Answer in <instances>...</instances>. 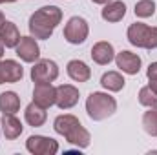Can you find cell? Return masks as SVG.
Segmentation results:
<instances>
[{"instance_id": "obj_5", "label": "cell", "mask_w": 157, "mask_h": 155, "mask_svg": "<svg viewBox=\"0 0 157 155\" xmlns=\"http://www.w3.org/2000/svg\"><path fill=\"white\" fill-rule=\"evenodd\" d=\"M88 33H90V28L82 17H71L64 28V39L70 44H82L88 39Z\"/></svg>"}, {"instance_id": "obj_20", "label": "cell", "mask_w": 157, "mask_h": 155, "mask_svg": "<svg viewBox=\"0 0 157 155\" xmlns=\"http://www.w3.org/2000/svg\"><path fill=\"white\" fill-rule=\"evenodd\" d=\"M124 77L117 73V71H108V73H104L102 78H101V84H102V88H106L108 91H121L122 88H124Z\"/></svg>"}, {"instance_id": "obj_1", "label": "cell", "mask_w": 157, "mask_h": 155, "mask_svg": "<svg viewBox=\"0 0 157 155\" xmlns=\"http://www.w3.org/2000/svg\"><path fill=\"white\" fill-rule=\"evenodd\" d=\"M62 20V11L57 6H44L39 11H35L29 18V33L31 37L40 40L49 39L55 31V28Z\"/></svg>"}, {"instance_id": "obj_4", "label": "cell", "mask_w": 157, "mask_h": 155, "mask_svg": "<svg viewBox=\"0 0 157 155\" xmlns=\"http://www.w3.org/2000/svg\"><path fill=\"white\" fill-rule=\"evenodd\" d=\"M128 40L130 44L144 49H155L157 47V28H150L143 22H135L128 28Z\"/></svg>"}, {"instance_id": "obj_21", "label": "cell", "mask_w": 157, "mask_h": 155, "mask_svg": "<svg viewBox=\"0 0 157 155\" xmlns=\"http://www.w3.org/2000/svg\"><path fill=\"white\" fill-rule=\"evenodd\" d=\"M143 126L148 135L157 137V108H150V112L143 115Z\"/></svg>"}, {"instance_id": "obj_17", "label": "cell", "mask_w": 157, "mask_h": 155, "mask_svg": "<svg viewBox=\"0 0 157 155\" xmlns=\"http://www.w3.org/2000/svg\"><path fill=\"white\" fill-rule=\"evenodd\" d=\"M101 15H102V18H104L106 22H119V20H122L124 15H126V6H124V2H121V0L108 2V4L104 6V9H102Z\"/></svg>"}, {"instance_id": "obj_14", "label": "cell", "mask_w": 157, "mask_h": 155, "mask_svg": "<svg viewBox=\"0 0 157 155\" xmlns=\"http://www.w3.org/2000/svg\"><path fill=\"white\" fill-rule=\"evenodd\" d=\"M0 124H2V131H4V135H6V139H17V137H20V133H22V122L15 117V113H2V120H0Z\"/></svg>"}, {"instance_id": "obj_12", "label": "cell", "mask_w": 157, "mask_h": 155, "mask_svg": "<svg viewBox=\"0 0 157 155\" xmlns=\"http://www.w3.org/2000/svg\"><path fill=\"white\" fill-rule=\"evenodd\" d=\"M22 77H24V70L17 60H2L0 62V84L18 82Z\"/></svg>"}, {"instance_id": "obj_13", "label": "cell", "mask_w": 157, "mask_h": 155, "mask_svg": "<svg viewBox=\"0 0 157 155\" xmlns=\"http://www.w3.org/2000/svg\"><path fill=\"white\" fill-rule=\"evenodd\" d=\"M91 59L101 64V66H106L110 64L113 59H115V51H113V46L110 42H97L93 47H91Z\"/></svg>"}, {"instance_id": "obj_10", "label": "cell", "mask_w": 157, "mask_h": 155, "mask_svg": "<svg viewBox=\"0 0 157 155\" xmlns=\"http://www.w3.org/2000/svg\"><path fill=\"white\" fill-rule=\"evenodd\" d=\"M33 100L42 106V108H49L55 104L57 100V88L51 86V82H46V84H35V89H33Z\"/></svg>"}, {"instance_id": "obj_25", "label": "cell", "mask_w": 157, "mask_h": 155, "mask_svg": "<svg viewBox=\"0 0 157 155\" xmlns=\"http://www.w3.org/2000/svg\"><path fill=\"white\" fill-rule=\"evenodd\" d=\"M148 86H150V88L157 93V80H150V84H148Z\"/></svg>"}, {"instance_id": "obj_6", "label": "cell", "mask_w": 157, "mask_h": 155, "mask_svg": "<svg viewBox=\"0 0 157 155\" xmlns=\"http://www.w3.org/2000/svg\"><path fill=\"white\" fill-rule=\"evenodd\" d=\"M57 77H59V66L53 60H49V59L37 60L35 66L31 68V78H33L35 84L53 82Z\"/></svg>"}, {"instance_id": "obj_9", "label": "cell", "mask_w": 157, "mask_h": 155, "mask_svg": "<svg viewBox=\"0 0 157 155\" xmlns=\"http://www.w3.org/2000/svg\"><path fill=\"white\" fill-rule=\"evenodd\" d=\"M78 102V89L71 84H62L57 88V100L55 104L60 110H70Z\"/></svg>"}, {"instance_id": "obj_19", "label": "cell", "mask_w": 157, "mask_h": 155, "mask_svg": "<svg viewBox=\"0 0 157 155\" xmlns=\"http://www.w3.org/2000/svg\"><path fill=\"white\" fill-rule=\"evenodd\" d=\"M20 110V97L15 91L0 93V112L2 113H17Z\"/></svg>"}, {"instance_id": "obj_29", "label": "cell", "mask_w": 157, "mask_h": 155, "mask_svg": "<svg viewBox=\"0 0 157 155\" xmlns=\"http://www.w3.org/2000/svg\"><path fill=\"white\" fill-rule=\"evenodd\" d=\"M6 2H17V0H0V4H6Z\"/></svg>"}, {"instance_id": "obj_2", "label": "cell", "mask_w": 157, "mask_h": 155, "mask_svg": "<svg viewBox=\"0 0 157 155\" xmlns=\"http://www.w3.org/2000/svg\"><path fill=\"white\" fill-rule=\"evenodd\" d=\"M53 128L57 133L66 137V141L77 148H88L90 146V131L80 124L77 117L73 115H59L53 122Z\"/></svg>"}, {"instance_id": "obj_16", "label": "cell", "mask_w": 157, "mask_h": 155, "mask_svg": "<svg viewBox=\"0 0 157 155\" xmlns=\"http://www.w3.org/2000/svg\"><path fill=\"white\" fill-rule=\"evenodd\" d=\"M24 117H26V122H28L29 126L39 128V126H42V124L46 122L48 113H46V108L39 106V104L33 100L31 104H28V108H26V112H24Z\"/></svg>"}, {"instance_id": "obj_26", "label": "cell", "mask_w": 157, "mask_h": 155, "mask_svg": "<svg viewBox=\"0 0 157 155\" xmlns=\"http://www.w3.org/2000/svg\"><path fill=\"white\" fill-rule=\"evenodd\" d=\"M93 4H108V2H112V0H91Z\"/></svg>"}, {"instance_id": "obj_11", "label": "cell", "mask_w": 157, "mask_h": 155, "mask_svg": "<svg viewBox=\"0 0 157 155\" xmlns=\"http://www.w3.org/2000/svg\"><path fill=\"white\" fill-rule=\"evenodd\" d=\"M115 64H117L119 70H122L128 75H137L139 70H141V59L135 53H132V51H121V53H117Z\"/></svg>"}, {"instance_id": "obj_23", "label": "cell", "mask_w": 157, "mask_h": 155, "mask_svg": "<svg viewBox=\"0 0 157 155\" xmlns=\"http://www.w3.org/2000/svg\"><path fill=\"white\" fill-rule=\"evenodd\" d=\"M139 102L143 106H148V108H157V93L150 86L141 88V91H139Z\"/></svg>"}, {"instance_id": "obj_24", "label": "cell", "mask_w": 157, "mask_h": 155, "mask_svg": "<svg viewBox=\"0 0 157 155\" xmlns=\"http://www.w3.org/2000/svg\"><path fill=\"white\" fill-rule=\"evenodd\" d=\"M146 77L150 80H157V62H152L146 70Z\"/></svg>"}, {"instance_id": "obj_8", "label": "cell", "mask_w": 157, "mask_h": 155, "mask_svg": "<svg viewBox=\"0 0 157 155\" xmlns=\"http://www.w3.org/2000/svg\"><path fill=\"white\" fill-rule=\"evenodd\" d=\"M15 49H17V55L24 62H37L40 57V47L33 37H22Z\"/></svg>"}, {"instance_id": "obj_28", "label": "cell", "mask_w": 157, "mask_h": 155, "mask_svg": "<svg viewBox=\"0 0 157 155\" xmlns=\"http://www.w3.org/2000/svg\"><path fill=\"white\" fill-rule=\"evenodd\" d=\"M2 55H4V44L0 42V59H2Z\"/></svg>"}, {"instance_id": "obj_7", "label": "cell", "mask_w": 157, "mask_h": 155, "mask_svg": "<svg viewBox=\"0 0 157 155\" xmlns=\"http://www.w3.org/2000/svg\"><path fill=\"white\" fill-rule=\"evenodd\" d=\"M26 148H28V152H31L33 155H55L59 152V142L49 139V137L31 135L26 141Z\"/></svg>"}, {"instance_id": "obj_27", "label": "cell", "mask_w": 157, "mask_h": 155, "mask_svg": "<svg viewBox=\"0 0 157 155\" xmlns=\"http://www.w3.org/2000/svg\"><path fill=\"white\" fill-rule=\"evenodd\" d=\"M4 22H6V18H4V15H2V11H0V28H2Z\"/></svg>"}, {"instance_id": "obj_3", "label": "cell", "mask_w": 157, "mask_h": 155, "mask_svg": "<svg viewBox=\"0 0 157 155\" xmlns=\"http://www.w3.org/2000/svg\"><path fill=\"white\" fill-rule=\"evenodd\" d=\"M115 110H117V102L108 93L93 91V93H90V97L86 100V112H88L90 119H93V120H104L113 115Z\"/></svg>"}, {"instance_id": "obj_15", "label": "cell", "mask_w": 157, "mask_h": 155, "mask_svg": "<svg viewBox=\"0 0 157 155\" xmlns=\"http://www.w3.org/2000/svg\"><path fill=\"white\" fill-rule=\"evenodd\" d=\"M20 31H18V28L13 24V22H9V20H6L4 24H2V28H0V42L6 46V47H17V44L20 42Z\"/></svg>"}, {"instance_id": "obj_22", "label": "cell", "mask_w": 157, "mask_h": 155, "mask_svg": "<svg viewBox=\"0 0 157 155\" xmlns=\"http://www.w3.org/2000/svg\"><path fill=\"white\" fill-rule=\"evenodd\" d=\"M133 11H135V15L139 18H148V17H152L155 13V2L154 0H139L135 4Z\"/></svg>"}, {"instance_id": "obj_18", "label": "cell", "mask_w": 157, "mask_h": 155, "mask_svg": "<svg viewBox=\"0 0 157 155\" xmlns=\"http://www.w3.org/2000/svg\"><path fill=\"white\" fill-rule=\"evenodd\" d=\"M68 75L75 82H88L91 77V71L82 60H70L68 62Z\"/></svg>"}]
</instances>
